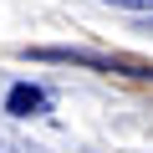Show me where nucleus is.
<instances>
[{"label": "nucleus", "mask_w": 153, "mask_h": 153, "mask_svg": "<svg viewBox=\"0 0 153 153\" xmlns=\"http://www.w3.org/2000/svg\"><path fill=\"white\" fill-rule=\"evenodd\" d=\"M102 5H117V10H153V0H102Z\"/></svg>", "instance_id": "2"}, {"label": "nucleus", "mask_w": 153, "mask_h": 153, "mask_svg": "<svg viewBox=\"0 0 153 153\" xmlns=\"http://www.w3.org/2000/svg\"><path fill=\"white\" fill-rule=\"evenodd\" d=\"M0 153H26V148H16V143H0Z\"/></svg>", "instance_id": "3"}, {"label": "nucleus", "mask_w": 153, "mask_h": 153, "mask_svg": "<svg viewBox=\"0 0 153 153\" xmlns=\"http://www.w3.org/2000/svg\"><path fill=\"white\" fill-rule=\"evenodd\" d=\"M51 107V97L41 92V87H31V82H16L10 92H5V112L10 117H41Z\"/></svg>", "instance_id": "1"}]
</instances>
